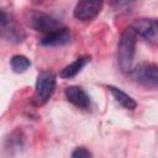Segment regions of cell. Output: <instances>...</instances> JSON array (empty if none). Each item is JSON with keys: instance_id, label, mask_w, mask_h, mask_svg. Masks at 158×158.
I'll return each mask as SVG.
<instances>
[{"instance_id": "7", "label": "cell", "mask_w": 158, "mask_h": 158, "mask_svg": "<svg viewBox=\"0 0 158 158\" xmlns=\"http://www.w3.org/2000/svg\"><path fill=\"white\" fill-rule=\"evenodd\" d=\"M137 35L148 43L158 47V20L156 19H138L131 25Z\"/></svg>"}, {"instance_id": "5", "label": "cell", "mask_w": 158, "mask_h": 158, "mask_svg": "<svg viewBox=\"0 0 158 158\" xmlns=\"http://www.w3.org/2000/svg\"><path fill=\"white\" fill-rule=\"evenodd\" d=\"M104 0H78L73 15L77 20L88 22L94 20L101 11Z\"/></svg>"}, {"instance_id": "3", "label": "cell", "mask_w": 158, "mask_h": 158, "mask_svg": "<svg viewBox=\"0 0 158 158\" xmlns=\"http://www.w3.org/2000/svg\"><path fill=\"white\" fill-rule=\"evenodd\" d=\"M130 74L132 80L142 86L158 88V65L153 63H141Z\"/></svg>"}, {"instance_id": "6", "label": "cell", "mask_w": 158, "mask_h": 158, "mask_svg": "<svg viewBox=\"0 0 158 158\" xmlns=\"http://www.w3.org/2000/svg\"><path fill=\"white\" fill-rule=\"evenodd\" d=\"M1 36L10 43H21L26 38L25 31L4 10L1 11Z\"/></svg>"}, {"instance_id": "14", "label": "cell", "mask_w": 158, "mask_h": 158, "mask_svg": "<svg viewBox=\"0 0 158 158\" xmlns=\"http://www.w3.org/2000/svg\"><path fill=\"white\" fill-rule=\"evenodd\" d=\"M93 154L85 148V147H78L72 152V157L74 158H86V157H91Z\"/></svg>"}, {"instance_id": "15", "label": "cell", "mask_w": 158, "mask_h": 158, "mask_svg": "<svg viewBox=\"0 0 158 158\" xmlns=\"http://www.w3.org/2000/svg\"><path fill=\"white\" fill-rule=\"evenodd\" d=\"M36 1H38V2H42V1H47V0H36Z\"/></svg>"}, {"instance_id": "2", "label": "cell", "mask_w": 158, "mask_h": 158, "mask_svg": "<svg viewBox=\"0 0 158 158\" xmlns=\"http://www.w3.org/2000/svg\"><path fill=\"white\" fill-rule=\"evenodd\" d=\"M56 81V74L52 70H42L38 74L33 95V102L36 105H43L49 100L54 93Z\"/></svg>"}, {"instance_id": "4", "label": "cell", "mask_w": 158, "mask_h": 158, "mask_svg": "<svg viewBox=\"0 0 158 158\" xmlns=\"http://www.w3.org/2000/svg\"><path fill=\"white\" fill-rule=\"evenodd\" d=\"M28 23L33 30L42 32L44 35H48V33L54 32V31L63 27V25L59 20H57L52 15H48V14L41 12V11L31 12L30 19H28Z\"/></svg>"}, {"instance_id": "8", "label": "cell", "mask_w": 158, "mask_h": 158, "mask_svg": "<svg viewBox=\"0 0 158 158\" xmlns=\"http://www.w3.org/2000/svg\"><path fill=\"white\" fill-rule=\"evenodd\" d=\"M65 98L69 102L79 109H89L90 107V98L80 86H68L64 90Z\"/></svg>"}, {"instance_id": "9", "label": "cell", "mask_w": 158, "mask_h": 158, "mask_svg": "<svg viewBox=\"0 0 158 158\" xmlns=\"http://www.w3.org/2000/svg\"><path fill=\"white\" fill-rule=\"evenodd\" d=\"M72 35L70 31L67 27H62L54 32H51L48 35H44V37L41 40L42 46H51V47H57V46H64L70 42Z\"/></svg>"}, {"instance_id": "1", "label": "cell", "mask_w": 158, "mask_h": 158, "mask_svg": "<svg viewBox=\"0 0 158 158\" xmlns=\"http://www.w3.org/2000/svg\"><path fill=\"white\" fill-rule=\"evenodd\" d=\"M137 37L138 35L132 26L125 28V31L121 33L117 46V64L123 73H131L133 69L132 64L136 52Z\"/></svg>"}, {"instance_id": "12", "label": "cell", "mask_w": 158, "mask_h": 158, "mask_svg": "<svg viewBox=\"0 0 158 158\" xmlns=\"http://www.w3.org/2000/svg\"><path fill=\"white\" fill-rule=\"evenodd\" d=\"M10 65L15 73H23L31 67V62L27 57L22 54H15L10 59Z\"/></svg>"}, {"instance_id": "10", "label": "cell", "mask_w": 158, "mask_h": 158, "mask_svg": "<svg viewBox=\"0 0 158 158\" xmlns=\"http://www.w3.org/2000/svg\"><path fill=\"white\" fill-rule=\"evenodd\" d=\"M89 60H90L89 57H79V58H77L74 62H72L70 64H68L67 67H64L62 69V72L59 73L60 78H63V79H70V78L75 77L86 65V63Z\"/></svg>"}, {"instance_id": "11", "label": "cell", "mask_w": 158, "mask_h": 158, "mask_svg": "<svg viewBox=\"0 0 158 158\" xmlns=\"http://www.w3.org/2000/svg\"><path fill=\"white\" fill-rule=\"evenodd\" d=\"M107 89L110 90V93L112 94V96L115 98V100H116L122 107H125V109H127V110H135V109H136L137 102H136L128 94H126V93L122 91L121 89H118V88H116V86H112V85H109Z\"/></svg>"}, {"instance_id": "13", "label": "cell", "mask_w": 158, "mask_h": 158, "mask_svg": "<svg viewBox=\"0 0 158 158\" xmlns=\"http://www.w3.org/2000/svg\"><path fill=\"white\" fill-rule=\"evenodd\" d=\"M133 5H135V0H112L111 1V6L114 11L118 14L130 11L133 7Z\"/></svg>"}]
</instances>
